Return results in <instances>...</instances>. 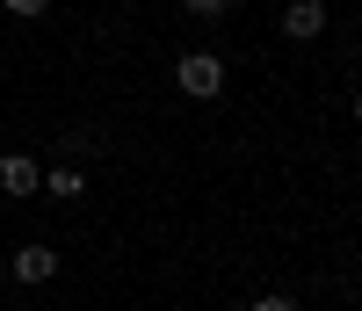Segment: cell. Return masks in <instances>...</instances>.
I'll use <instances>...</instances> for the list:
<instances>
[{"label": "cell", "mask_w": 362, "mask_h": 311, "mask_svg": "<svg viewBox=\"0 0 362 311\" xmlns=\"http://www.w3.org/2000/svg\"><path fill=\"white\" fill-rule=\"evenodd\" d=\"M174 87H181L189 102H218V95H225V58H218V51H181V58H174Z\"/></svg>", "instance_id": "obj_1"}, {"label": "cell", "mask_w": 362, "mask_h": 311, "mask_svg": "<svg viewBox=\"0 0 362 311\" xmlns=\"http://www.w3.org/2000/svg\"><path fill=\"white\" fill-rule=\"evenodd\" d=\"M58 246H15L8 254V283H22V290H44V283H58Z\"/></svg>", "instance_id": "obj_2"}, {"label": "cell", "mask_w": 362, "mask_h": 311, "mask_svg": "<svg viewBox=\"0 0 362 311\" xmlns=\"http://www.w3.org/2000/svg\"><path fill=\"white\" fill-rule=\"evenodd\" d=\"M283 37H297V44L326 37V0H283Z\"/></svg>", "instance_id": "obj_3"}, {"label": "cell", "mask_w": 362, "mask_h": 311, "mask_svg": "<svg viewBox=\"0 0 362 311\" xmlns=\"http://www.w3.org/2000/svg\"><path fill=\"white\" fill-rule=\"evenodd\" d=\"M0 189H8V196H37L44 189V167L29 160V152H0Z\"/></svg>", "instance_id": "obj_4"}, {"label": "cell", "mask_w": 362, "mask_h": 311, "mask_svg": "<svg viewBox=\"0 0 362 311\" xmlns=\"http://www.w3.org/2000/svg\"><path fill=\"white\" fill-rule=\"evenodd\" d=\"M37 196H51V203H80L87 196V174H80V160H58V167H44V189Z\"/></svg>", "instance_id": "obj_5"}, {"label": "cell", "mask_w": 362, "mask_h": 311, "mask_svg": "<svg viewBox=\"0 0 362 311\" xmlns=\"http://www.w3.org/2000/svg\"><path fill=\"white\" fill-rule=\"evenodd\" d=\"M196 22H232V0H181Z\"/></svg>", "instance_id": "obj_6"}, {"label": "cell", "mask_w": 362, "mask_h": 311, "mask_svg": "<svg viewBox=\"0 0 362 311\" xmlns=\"http://www.w3.org/2000/svg\"><path fill=\"white\" fill-rule=\"evenodd\" d=\"M8 15H22V22H37V15H51V0H0Z\"/></svg>", "instance_id": "obj_7"}, {"label": "cell", "mask_w": 362, "mask_h": 311, "mask_svg": "<svg viewBox=\"0 0 362 311\" xmlns=\"http://www.w3.org/2000/svg\"><path fill=\"white\" fill-rule=\"evenodd\" d=\"M80 152H95V138H80V131H66V138H58V160H80Z\"/></svg>", "instance_id": "obj_8"}, {"label": "cell", "mask_w": 362, "mask_h": 311, "mask_svg": "<svg viewBox=\"0 0 362 311\" xmlns=\"http://www.w3.org/2000/svg\"><path fill=\"white\" fill-rule=\"evenodd\" d=\"M247 311H297V297H283V290H268V297H254Z\"/></svg>", "instance_id": "obj_9"}, {"label": "cell", "mask_w": 362, "mask_h": 311, "mask_svg": "<svg viewBox=\"0 0 362 311\" xmlns=\"http://www.w3.org/2000/svg\"><path fill=\"white\" fill-rule=\"evenodd\" d=\"M0 290H8V246H0Z\"/></svg>", "instance_id": "obj_10"}, {"label": "cell", "mask_w": 362, "mask_h": 311, "mask_svg": "<svg viewBox=\"0 0 362 311\" xmlns=\"http://www.w3.org/2000/svg\"><path fill=\"white\" fill-rule=\"evenodd\" d=\"M232 8H239V0H232ZM247 8H268V0H247Z\"/></svg>", "instance_id": "obj_11"}]
</instances>
